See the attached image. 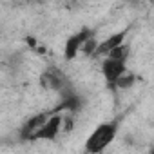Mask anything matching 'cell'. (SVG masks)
<instances>
[{
  "mask_svg": "<svg viewBox=\"0 0 154 154\" xmlns=\"http://www.w3.org/2000/svg\"><path fill=\"white\" fill-rule=\"evenodd\" d=\"M116 131H118V125L116 123H111V122L100 123L89 134V138L85 140L84 152L85 154H102L112 143V140L116 138Z\"/></svg>",
  "mask_w": 154,
  "mask_h": 154,
  "instance_id": "cell-1",
  "label": "cell"
},
{
  "mask_svg": "<svg viewBox=\"0 0 154 154\" xmlns=\"http://www.w3.org/2000/svg\"><path fill=\"white\" fill-rule=\"evenodd\" d=\"M51 114H53V112H40V114L31 116V118L20 127V132H18V134H20V140H24V141H36L40 131L44 129V125H45V122L49 120Z\"/></svg>",
  "mask_w": 154,
  "mask_h": 154,
  "instance_id": "cell-2",
  "label": "cell"
},
{
  "mask_svg": "<svg viewBox=\"0 0 154 154\" xmlns=\"http://www.w3.org/2000/svg\"><path fill=\"white\" fill-rule=\"evenodd\" d=\"M91 36H93V33H91L87 27L82 29V31H78V33H74L72 36H69L67 42H65V45H63V58H65V60L76 58V54L82 53L84 44H85Z\"/></svg>",
  "mask_w": 154,
  "mask_h": 154,
  "instance_id": "cell-3",
  "label": "cell"
},
{
  "mask_svg": "<svg viewBox=\"0 0 154 154\" xmlns=\"http://www.w3.org/2000/svg\"><path fill=\"white\" fill-rule=\"evenodd\" d=\"M63 125H65V116H62L60 112H54L49 116V120L45 122L44 129L40 131L38 138L36 140H44V141H54L60 134V131H63Z\"/></svg>",
  "mask_w": 154,
  "mask_h": 154,
  "instance_id": "cell-4",
  "label": "cell"
},
{
  "mask_svg": "<svg viewBox=\"0 0 154 154\" xmlns=\"http://www.w3.org/2000/svg\"><path fill=\"white\" fill-rule=\"evenodd\" d=\"M125 72H129L127 71V63L112 60V58H103V62H102V74H103V78H105L107 84L114 85Z\"/></svg>",
  "mask_w": 154,
  "mask_h": 154,
  "instance_id": "cell-5",
  "label": "cell"
},
{
  "mask_svg": "<svg viewBox=\"0 0 154 154\" xmlns=\"http://www.w3.org/2000/svg\"><path fill=\"white\" fill-rule=\"evenodd\" d=\"M125 38H127V29L118 31V33H114V35L107 36L105 40H102V42H100L98 51H96V56H105V58H107L114 49H118L120 45H123V44H125Z\"/></svg>",
  "mask_w": 154,
  "mask_h": 154,
  "instance_id": "cell-6",
  "label": "cell"
},
{
  "mask_svg": "<svg viewBox=\"0 0 154 154\" xmlns=\"http://www.w3.org/2000/svg\"><path fill=\"white\" fill-rule=\"evenodd\" d=\"M42 84L49 89H62L65 84V78L60 69H47L42 76Z\"/></svg>",
  "mask_w": 154,
  "mask_h": 154,
  "instance_id": "cell-7",
  "label": "cell"
},
{
  "mask_svg": "<svg viewBox=\"0 0 154 154\" xmlns=\"http://www.w3.org/2000/svg\"><path fill=\"white\" fill-rule=\"evenodd\" d=\"M129 54H131V47L127 45V44H123V45H120L118 49H114L107 58H112V60H118V62H123V63H127V60H129Z\"/></svg>",
  "mask_w": 154,
  "mask_h": 154,
  "instance_id": "cell-8",
  "label": "cell"
},
{
  "mask_svg": "<svg viewBox=\"0 0 154 154\" xmlns=\"http://www.w3.org/2000/svg\"><path fill=\"white\" fill-rule=\"evenodd\" d=\"M98 45H100V42H98L94 36H91V38L84 44V47H82V54H85V56H96Z\"/></svg>",
  "mask_w": 154,
  "mask_h": 154,
  "instance_id": "cell-9",
  "label": "cell"
},
{
  "mask_svg": "<svg viewBox=\"0 0 154 154\" xmlns=\"http://www.w3.org/2000/svg\"><path fill=\"white\" fill-rule=\"evenodd\" d=\"M134 84V74H131V72H125L123 76H122V78L114 84L116 87H120V89H129L131 85Z\"/></svg>",
  "mask_w": 154,
  "mask_h": 154,
  "instance_id": "cell-10",
  "label": "cell"
},
{
  "mask_svg": "<svg viewBox=\"0 0 154 154\" xmlns=\"http://www.w3.org/2000/svg\"><path fill=\"white\" fill-rule=\"evenodd\" d=\"M150 154H154V147H152V149H150Z\"/></svg>",
  "mask_w": 154,
  "mask_h": 154,
  "instance_id": "cell-11",
  "label": "cell"
}]
</instances>
